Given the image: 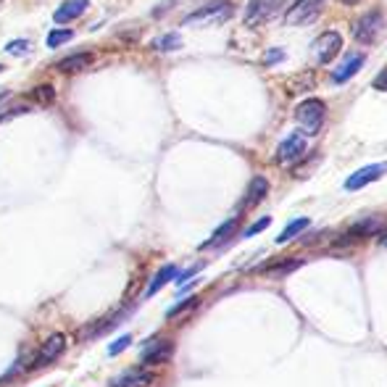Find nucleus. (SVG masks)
Listing matches in <instances>:
<instances>
[{
	"label": "nucleus",
	"mask_w": 387,
	"mask_h": 387,
	"mask_svg": "<svg viewBox=\"0 0 387 387\" xmlns=\"http://www.w3.org/2000/svg\"><path fill=\"white\" fill-rule=\"evenodd\" d=\"M64 350H66V334H61V332L51 334V337L45 340V345L40 348V353H37L35 366H48V363H53L55 359H61Z\"/></svg>",
	"instance_id": "obj_10"
},
{
	"label": "nucleus",
	"mask_w": 387,
	"mask_h": 387,
	"mask_svg": "<svg viewBox=\"0 0 387 387\" xmlns=\"http://www.w3.org/2000/svg\"><path fill=\"white\" fill-rule=\"evenodd\" d=\"M71 37H74L71 29H53V32L48 35V45H51V48H61V45H66Z\"/></svg>",
	"instance_id": "obj_21"
},
{
	"label": "nucleus",
	"mask_w": 387,
	"mask_h": 387,
	"mask_svg": "<svg viewBox=\"0 0 387 387\" xmlns=\"http://www.w3.org/2000/svg\"><path fill=\"white\" fill-rule=\"evenodd\" d=\"M382 27H385V19L379 11H372V14H363L353 24V37L359 42H374L379 35H382Z\"/></svg>",
	"instance_id": "obj_7"
},
{
	"label": "nucleus",
	"mask_w": 387,
	"mask_h": 387,
	"mask_svg": "<svg viewBox=\"0 0 387 387\" xmlns=\"http://www.w3.org/2000/svg\"><path fill=\"white\" fill-rule=\"evenodd\" d=\"M177 274H179V271H177V267H174V264H166V267L161 269L159 274L153 277V282L147 285L145 298H150V295H156V293L161 290V287H163V285H169L172 280H177Z\"/></svg>",
	"instance_id": "obj_16"
},
{
	"label": "nucleus",
	"mask_w": 387,
	"mask_h": 387,
	"mask_svg": "<svg viewBox=\"0 0 387 387\" xmlns=\"http://www.w3.org/2000/svg\"><path fill=\"white\" fill-rule=\"evenodd\" d=\"M269 224H271V219H269V216H264V219H258L255 224H251V227L245 229V235H242V237H253V235H258V232H264Z\"/></svg>",
	"instance_id": "obj_26"
},
{
	"label": "nucleus",
	"mask_w": 387,
	"mask_h": 387,
	"mask_svg": "<svg viewBox=\"0 0 387 387\" xmlns=\"http://www.w3.org/2000/svg\"><path fill=\"white\" fill-rule=\"evenodd\" d=\"M19 114H27V108H14V111H8V114H3V116H0V124H3V121H8V119H11V116H19Z\"/></svg>",
	"instance_id": "obj_30"
},
{
	"label": "nucleus",
	"mask_w": 387,
	"mask_h": 387,
	"mask_svg": "<svg viewBox=\"0 0 387 387\" xmlns=\"http://www.w3.org/2000/svg\"><path fill=\"white\" fill-rule=\"evenodd\" d=\"M324 119H327V106L319 98H306L303 103H298L295 108V121L300 127V132L306 134H316L324 127Z\"/></svg>",
	"instance_id": "obj_2"
},
{
	"label": "nucleus",
	"mask_w": 387,
	"mask_h": 387,
	"mask_svg": "<svg viewBox=\"0 0 387 387\" xmlns=\"http://www.w3.org/2000/svg\"><path fill=\"white\" fill-rule=\"evenodd\" d=\"M153 48H159V51H177V48H182V37L179 35H163V37L153 42Z\"/></svg>",
	"instance_id": "obj_22"
},
{
	"label": "nucleus",
	"mask_w": 387,
	"mask_h": 387,
	"mask_svg": "<svg viewBox=\"0 0 387 387\" xmlns=\"http://www.w3.org/2000/svg\"><path fill=\"white\" fill-rule=\"evenodd\" d=\"M235 227H237V219H229V222H224L222 227L214 232V237L211 240H206L201 245L203 251H208V248H216V245H222V242H227L232 235H235Z\"/></svg>",
	"instance_id": "obj_17"
},
{
	"label": "nucleus",
	"mask_w": 387,
	"mask_h": 387,
	"mask_svg": "<svg viewBox=\"0 0 387 387\" xmlns=\"http://www.w3.org/2000/svg\"><path fill=\"white\" fill-rule=\"evenodd\" d=\"M153 382H156V374L143 369V366H132V369H124L116 374L108 382V387H150Z\"/></svg>",
	"instance_id": "obj_8"
},
{
	"label": "nucleus",
	"mask_w": 387,
	"mask_h": 387,
	"mask_svg": "<svg viewBox=\"0 0 387 387\" xmlns=\"http://www.w3.org/2000/svg\"><path fill=\"white\" fill-rule=\"evenodd\" d=\"M282 58H285V51H282V48H271V51L264 53V64L271 66V64H280Z\"/></svg>",
	"instance_id": "obj_28"
},
{
	"label": "nucleus",
	"mask_w": 387,
	"mask_h": 387,
	"mask_svg": "<svg viewBox=\"0 0 387 387\" xmlns=\"http://www.w3.org/2000/svg\"><path fill=\"white\" fill-rule=\"evenodd\" d=\"M282 11H285V0H251L245 6L242 21H245V27H261L282 16Z\"/></svg>",
	"instance_id": "obj_4"
},
{
	"label": "nucleus",
	"mask_w": 387,
	"mask_h": 387,
	"mask_svg": "<svg viewBox=\"0 0 387 387\" xmlns=\"http://www.w3.org/2000/svg\"><path fill=\"white\" fill-rule=\"evenodd\" d=\"M269 192V182L267 177H253L251 185H248V192H245V201H242V208H253L258 203L267 198Z\"/></svg>",
	"instance_id": "obj_14"
},
{
	"label": "nucleus",
	"mask_w": 387,
	"mask_h": 387,
	"mask_svg": "<svg viewBox=\"0 0 387 387\" xmlns=\"http://www.w3.org/2000/svg\"><path fill=\"white\" fill-rule=\"evenodd\" d=\"M343 51V35L340 32H324L316 37L314 42V58H316V64H332L334 58L340 55Z\"/></svg>",
	"instance_id": "obj_6"
},
{
	"label": "nucleus",
	"mask_w": 387,
	"mask_h": 387,
	"mask_svg": "<svg viewBox=\"0 0 387 387\" xmlns=\"http://www.w3.org/2000/svg\"><path fill=\"white\" fill-rule=\"evenodd\" d=\"M32 100H37L42 106H48V103H53L55 100V90L51 84H40V87H35L32 90Z\"/></svg>",
	"instance_id": "obj_20"
},
{
	"label": "nucleus",
	"mask_w": 387,
	"mask_h": 387,
	"mask_svg": "<svg viewBox=\"0 0 387 387\" xmlns=\"http://www.w3.org/2000/svg\"><path fill=\"white\" fill-rule=\"evenodd\" d=\"M324 8H327V0H295L293 6H287L282 19L290 27H308V24L319 21Z\"/></svg>",
	"instance_id": "obj_3"
},
{
	"label": "nucleus",
	"mask_w": 387,
	"mask_h": 387,
	"mask_svg": "<svg viewBox=\"0 0 387 387\" xmlns=\"http://www.w3.org/2000/svg\"><path fill=\"white\" fill-rule=\"evenodd\" d=\"M235 14V6L227 0H214L208 6H203L198 11H192L190 16L182 19L185 27H214V24H224Z\"/></svg>",
	"instance_id": "obj_1"
},
{
	"label": "nucleus",
	"mask_w": 387,
	"mask_h": 387,
	"mask_svg": "<svg viewBox=\"0 0 387 387\" xmlns=\"http://www.w3.org/2000/svg\"><path fill=\"white\" fill-rule=\"evenodd\" d=\"M385 219L382 216H372V219H366V222H361V224H356L353 227V232L356 235H363V237H372V235H379L382 229H385Z\"/></svg>",
	"instance_id": "obj_18"
},
{
	"label": "nucleus",
	"mask_w": 387,
	"mask_h": 387,
	"mask_svg": "<svg viewBox=\"0 0 387 387\" xmlns=\"http://www.w3.org/2000/svg\"><path fill=\"white\" fill-rule=\"evenodd\" d=\"M192 306H198V298L192 295V298H187V300H182V303H177L174 308H169L166 311V316L172 319V316H177V314H182V311H187V308H192Z\"/></svg>",
	"instance_id": "obj_24"
},
{
	"label": "nucleus",
	"mask_w": 387,
	"mask_h": 387,
	"mask_svg": "<svg viewBox=\"0 0 387 387\" xmlns=\"http://www.w3.org/2000/svg\"><path fill=\"white\" fill-rule=\"evenodd\" d=\"M343 3H356V0H343Z\"/></svg>",
	"instance_id": "obj_31"
},
{
	"label": "nucleus",
	"mask_w": 387,
	"mask_h": 387,
	"mask_svg": "<svg viewBox=\"0 0 387 387\" xmlns=\"http://www.w3.org/2000/svg\"><path fill=\"white\" fill-rule=\"evenodd\" d=\"M129 343H132V334H124V337H119L114 345L108 348V356H119L121 350H127V348H129Z\"/></svg>",
	"instance_id": "obj_25"
},
{
	"label": "nucleus",
	"mask_w": 387,
	"mask_h": 387,
	"mask_svg": "<svg viewBox=\"0 0 387 387\" xmlns=\"http://www.w3.org/2000/svg\"><path fill=\"white\" fill-rule=\"evenodd\" d=\"M308 224H311L308 219H295V222H290V224H287V227H285V229L280 232V237H277V242H280V245H285L287 240H293L295 235H300V232H303V229H306Z\"/></svg>",
	"instance_id": "obj_19"
},
{
	"label": "nucleus",
	"mask_w": 387,
	"mask_h": 387,
	"mask_svg": "<svg viewBox=\"0 0 387 387\" xmlns=\"http://www.w3.org/2000/svg\"><path fill=\"white\" fill-rule=\"evenodd\" d=\"M90 6V0H66L64 6H58V11L53 14V19L58 24H66V21H74L84 14V8Z\"/></svg>",
	"instance_id": "obj_13"
},
{
	"label": "nucleus",
	"mask_w": 387,
	"mask_h": 387,
	"mask_svg": "<svg viewBox=\"0 0 387 387\" xmlns=\"http://www.w3.org/2000/svg\"><path fill=\"white\" fill-rule=\"evenodd\" d=\"M374 87H377V90H387V69L374 80Z\"/></svg>",
	"instance_id": "obj_29"
},
{
	"label": "nucleus",
	"mask_w": 387,
	"mask_h": 387,
	"mask_svg": "<svg viewBox=\"0 0 387 387\" xmlns=\"http://www.w3.org/2000/svg\"><path fill=\"white\" fill-rule=\"evenodd\" d=\"M174 353V345L169 340H153L150 345L143 348V363H166V361L172 359Z\"/></svg>",
	"instance_id": "obj_12"
},
{
	"label": "nucleus",
	"mask_w": 387,
	"mask_h": 387,
	"mask_svg": "<svg viewBox=\"0 0 387 387\" xmlns=\"http://www.w3.org/2000/svg\"><path fill=\"white\" fill-rule=\"evenodd\" d=\"M306 150H308L306 134L303 132L287 134V137L280 143V147H277V163H280V166H290V163H295Z\"/></svg>",
	"instance_id": "obj_5"
},
{
	"label": "nucleus",
	"mask_w": 387,
	"mask_h": 387,
	"mask_svg": "<svg viewBox=\"0 0 387 387\" xmlns=\"http://www.w3.org/2000/svg\"><path fill=\"white\" fill-rule=\"evenodd\" d=\"M93 64V53H74L64 58V61H58V71H64V74H77L82 69H87Z\"/></svg>",
	"instance_id": "obj_15"
},
{
	"label": "nucleus",
	"mask_w": 387,
	"mask_h": 387,
	"mask_svg": "<svg viewBox=\"0 0 387 387\" xmlns=\"http://www.w3.org/2000/svg\"><path fill=\"white\" fill-rule=\"evenodd\" d=\"M201 269H203V264H195V267H190L187 271H182V274H177V285H179V287H185L187 282L192 280V277H195Z\"/></svg>",
	"instance_id": "obj_27"
},
{
	"label": "nucleus",
	"mask_w": 387,
	"mask_h": 387,
	"mask_svg": "<svg viewBox=\"0 0 387 387\" xmlns=\"http://www.w3.org/2000/svg\"><path fill=\"white\" fill-rule=\"evenodd\" d=\"M363 69V53H350L343 61V66H337L332 71V84H345Z\"/></svg>",
	"instance_id": "obj_11"
},
{
	"label": "nucleus",
	"mask_w": 387,
	"mask_h": 387,
	"mask_svg": "<svg viewBox=\"0 0 387 387\" xmlns=\"http://www.w3.org/2000/svg\"><path fill=\"white\" fill-rule=\"evenodd\" d=\"M385 172H387L385 161H379V163H369V166H363V169H359L356 174H350V177H348L345 190L348 192H356V190H361V187L377 182L379 177H385Z\"/></svg>",
	"instance_id": "obj_9"
},
{
	"label": "nucleus",
	"mask_w": 387,
	"mask_h": 387,
	"mask_svg": "<svg viewBox=\"0 0 387 387\" xmlns=\"http://www.w3.org/2000/svg\"><path fill=\"white\" fill-rule=\"evenodd\" d=\"M27 51H32V42L29 40H14L6 45V53L11 55H19V53H27Z\"/></svg>",
	"instance_id": "obj_23"
},
{
	"label": "nucleus",
	"mask_w": 387,
	"mask_h": 387,
	"mask_svg": "<svg viewBox=\"0 0 387 387\" xmlns=\"http://www.w3.org/2000/svg\"><path fill=\"white\" fill-rule=\"evenodd\" d=\"M0 71H3V64H0Z\"/></svg>",
	"instance_id": "obj_32"
}]
</instances>
